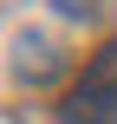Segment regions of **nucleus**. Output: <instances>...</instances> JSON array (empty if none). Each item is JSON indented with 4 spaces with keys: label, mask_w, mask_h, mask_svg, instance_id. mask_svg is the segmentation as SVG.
<instances>
[{
    "label": "nucleus",
    "mask_w": 117,
    "mask_h": 124,
    "mask_svg": "<svg viewBox=\"0 0 117 124\" xmlns=\"http://www.w3.org/2000/svg\"><path fill=\"white\" fill-rule=\"evenodd\" d=\"M65 124H117V39L104 46V52H91L85 78L72 85Z\"/></svg>",
    "instance_id": "nucleus-1"
},
{
    "label": "nucleus",
    "mask_w": 117,
    "mask_h": 124,
    "mask_svg": "<svg viewBox=\"0 0 117 124\" xmlns=\"http://www.w3.org/2000/svg\"><path fill=\"white\" fill-rule=\"evenodd\" d=\"M52 65H59V59H52L46 39H20V72H26V78H46Z\"/></svg>",
    "instance_id": "nucleus-2"
},
{
    "label": "nucleus",
    "mask_w": 117,
    "mask_h": 124,
    "mask_svg": "<svg viewBox=\"0 0 117 124\" xmlns=\"http://www.w3.org/2000/svg\"><path fill=\"white\" fill-rule=\"evenodd\" d=\"M52 7H59L65 20H98V7H104V0H52Z\"/></svg>",
    "instance_id": "nucleus-3"
}]
</instances>
